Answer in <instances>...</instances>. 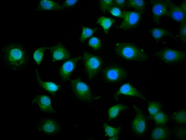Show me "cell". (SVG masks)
I'll use <instances>...</instances> for the list:
<instances>
[{
    "mask_svg": "<svg viewBox=\"0 0 186 140\" xmlns=\"http://www.w3.org/2000/svg\"><path fill=\"white\" fill-rule=\"evenodd\" d=\"M0 54L4 65L11 71H22L29 64V54L21 44L10 42L4 45L1 50Z\"/></svg>",
    "mask_w": 186,
    "mask_h": 140,
    "instance_id": "obj_1",
    "label": "cell"
},
{
    "mask_svg": "<svg viewBox=\"0 0 186 140\" xmlns=\"http://www.w3.org/2000/svg\"><path fill=\"white\" fill-rule=\"evenodd\" d=\"M115 51L118 56L130 60L143 62L148 59L145 53L136 46L130 43L117 44L115 47Z\"/></svg>",
    "mask_w": 186,
    "mask_h": 140,
    "instance_id": "obj_2",
    "label": "cell"
},
{
    "mask_svg": "<svg viewBox=\"0 0 186 140\" xmlns=\"http://www.w3.org/2000/svg\"><path fill=\"white\" fill-rule=\"evenodd\" d=\"M36 127L39 133L49 136L58 135L61 133L62 130L60 123L54 118L50 117L40 118Z\"/></svg>",
    "mask_w": 186,
    "mask_h": 140,
    "instance_id": "obj_3",
    "label": "cell"
},
{
    "mask_svg": "<svg viewBox=\"0 0 186 140\" xmlns=\"http://www.w3.org/2000/svg\"><path fill=\"white\" fill-rule=\"evenodd\" d=\"M72 92L75 97L82 102H90L92 101L93 96L89 86L77 78L71 81Z\"/></svg>",
    "mask_w": 186,
    "mask_h": 140,
    "instance_id": "obj_4",
    "label": "cell"
},
{
    "mask_svg": "<svg viewBox=\"0 0 186 140\" xmlns=\"http://www.w3.org/2000/svg\"><path fill=\"white\" fill-rule=\"evenodd\" d=\"M83 64L88 78L90 79L95 77L99 72L102 61L98 56L88 52L82 56Z\"/></svg>",
    "mask_w": 186,
    "mask_h": 140,
    "instance_id": "obj_5",
    "label": "cell"
},
{
    "mask_svg": "<svg viewBox=\"0 0 186 140\" xmlns=\"http://www.w3.org/2000/svg\"><path fill=\"white\" fill-rule=\"evenodd\" d=\"M156 55L161 61L168 63L179 62L186 58L185 52L169 48L161 50Z\"/></svg>",
    "mask_w": 186,
    "mask_h": 140,
    "instance_id": "obj_6",
    "label": "cell"
},
{
    "mask_svg": "<svg viewBox=\"0 0 186 140\" xmlns=\"http://www.w3.org/2000/svg\"><path fill=\"white\" fill-rule=\"evenodd\" d=\"M127 75L125 70L118 66L108 67L103 71L104 80L108 83H117L121 81L126 78Z\"/></svg>",
    "mask_w": 186,
    "mask_h": 140,
    "instance_id": "obj_7",
    "label": "cell"
},
{
    "mask_svg": "<svg viewBox=\"0 0 186 140\" xmlns=\"http://www.w3.org/2000/svg\"><path fill=\"white\" fill-rule=\"evenodd\" d=\"M31 104L37 106L43 113L49 114L57 113L53 107L50 98L47 95L43 94L35 95L31 100Z\"/></svg>",
    "mask_w": 186,
    "mask_h": 140,
    "instance_id": "obj_8",
    "label": "cell"
},
{
    "mask_svg": "<svg viewBox=\"0 0 186 140\" xmlns=\"http://www.w3.org/2000/svg\"><path fill=\"white\" fill-rule=\"evenodd\" d=\"M153 20L155 23H159L161 18L167 15L169 7L173 3L170 1H152Z\"/></svg>",
    "mask_w": 186,
    "mask_h": 140,
    "instance_id": "obj_9",
    "label": "cell"
},
{
    "mask_svg": "<svg viewBox=\"0 0 186 140\" xmlns=\"http://www.w3.org/2000/svg\"><path fill=\"white\" fill-rule=\"evenodd\" d=\"M122 12L123 21L118 28L123 30H128L135 27L140 20V13L127 11Z\"/></svg>",
    "mask_w": 186,
    "mask_h": 140,
    "instance_id": "obj_10",
    "label": "cell"
},
{
    "mask_svg": "<svg viewBox=\"0 0 186 140\" xmlns=\"http://www.w3.org/2000/svg\"><path fill=\"white\" fill-rule=\"evenodd\" d=\"M136 114L132 125L133 131L138 135L143 133L146 128V121L143 113L139 108L134 106Z\"/></svg>",
    "mask_w": 186,
    "mask_h": 140,
    "instance_id": "obj_11",
    "label": "cell"
},
{
    "mask_svg": "<svg viewBox=\"0 0 186 140\" xmlns=\"http://www.w3.org/2000/svg\"><path fill=\"white\" fill-rule=\"evenodd\" d=\"M81 58L80 56L72 58L64 63L59 70V76L62 80L66 82L69 80L77 62Z\"/></svg>",
    "mask_w": 186,
    "mask_h": 140,
    "instance_id": "obj_12",
    "label": "cell"
},
{
    "mask_svg": "<svg viewBox=\"0 0 186 140\" xmlns=\"http://www.w3.org/2000/svg\"><path fill=\"white\" fill-rule=\"evenodd\" d=\"M47 48L51 53L53 62L64 60L70 56L69 52L61 44H57Z\"/></svg>",
    "mask_w": 186,
    "mask_h": 140,
    "instance_id": "obj_13",
    "label": "cell"
},
{
    "mask_svg": "<svg viewBox=\"0 0 186 140\" xmlns=\"http://www.w3.org/2000/svg\"><path fill=\"white\" fill-rule=\"evenodd\" d=\"M135 96L144 100H147L146 98L138 90L132 85L128 83L122 85L115 93L114 98H117L120 95Z\"/></svg>",
    "mask_w": 186,
    "mask_h": 140,
    "instance_id": "obj_14",
    "label": "cell"
},
{
    "mask_svg": "<svg viewBox=\"0 0 186 140\" xmlns=\"http://www.w3.org/2000/svg\"><path fill=\"white\" fill-rule=\"evenodd\" d=\"M174 20L182 23L185 21V13H184L179 6L173 3L168 9L167 15Z\"/></svg>",
    "mask_w": 186,
    "mask_h": 140,
    "instance_id": "obj_15",
    "label": "cell"
},
{
    "mask_svg": "<svg viewBox=\"0 0 186 140\" xmlns=\"http://www.w3.org/2000/svg\"><path fill=\"white\" fill-rule=\"evenodd\" d=\"M63 10L62 6L56 2L50 0H41L39 2L36 11H59Z\"/></svg>",
    "mask_w": 186,
    "mask_h": 140,
    "instance_id": "obj_16",
    "label": "cell"
},
{
    "mask_svg": "<svg viewBox=\"0 0 186 140\" xmlns=\"http://www.w3.org/2000/svg\"><path fill=\"white\" fill-rule=\"evenodd\" d=\"M36 82L38 86L41 88L48 92L54 93L58 90L59 87L54 82L44 81L40 77L38 70H35Z\"/></svg>",
    "mask_w": 186,
    "mask_h": 140,
    "instance_id": "obj_17",
    "label": "cell"
},
{
    "mask_svg": "<svg viewBox=\"0 0 186 140\" xmlns=\"http://www.w3.org/2000/svg\"><path fill=\"white\" fill-rule=\"evenodd\" d=\"M115 22L112 19L104 16H101L98 18L96 23L99 24L102 27L104 32L106 33H108L109 29Z\"/></svg>",
    "mask_w": 186,
    "mask_h": 140,
    "instance_id": "obj_18",
    "label": "cell"
},
{
    "mask_svg": "<svg viewBox=\"0 0 186 140\" xmlns=\"http://www.w3.org/2000/svg\"><path fill=\"white\" fill-rule=\"evenodd\" d=\"M150 32L153 37L157 39H160L166 36H171L172 34L170 31L161 28H152Z\"/></svg>",
    "mask_w": 186,
    "mask_h": 140,
    "instance_id": "obj_19",
    "label": "cell"
},
{
    "mask_svg": "<svg viewBox=\"0 0 186 140\" xmlns=\"http://www.w3.org/2000/svg\"><path fill=\"white\" fill-rule=\"evenodd\" d=\"M167 136V130L163 127H158L153 130L151 136L152 139H165Z\"/></svg>",
    "mask_w": 186,
    "mask_h": 140,
    "instance_id": "obj_20",
    "label": "cell"
},
{
    "mask_svg": "<svg viewBox=\"0 0 186 140\" xmlns=\"http://www.w3.org/2000/svg\"><path fill=\"white\" fill-rule=\"evenodd\" d=\"M127 107L122 104H118L110 107L108 110V118L112 119L116 118L120 112L126 109Z\"/></svg>",
    "mask_w": 186,
    "mask_h": 140,
    "instance_id": "obj_21",
    "label": "cell"
},
{
    "mask_svg": "<svg viewBox=\"0 0 186 140\" xmlns=\"http://www.w3.org/2000/svg\"><path fill=\"white\" fill-rule=\"evenodd\" d=\"M103 127L106 135L110 137V139H116V137L120 132L119 128L112 127L106 123L103 124Z\"/></svg>",
    "mask_w": 186,
    "mask_h": 140,
    "instance_id": "obj_22",
    "label": "cell"
},
{
    "mask_svg": "<svg viewBox=\"0 0 186 140\" xmlns=\"http://www.w3.org/2000/svg\"><path fill=\"white\" fill-rule=\"evenodd\" d=\"M126 5L137 11H142L145 8V2L142 0H130L127 1Z\"/></svg>",
    "mask_w": 186,
    "mask_h": 140,
    "instance_id": "obj_23",
    "label": "cell"
},
{
    "mask_svg": "<svg viewBox=\"0 0 186 140\" xmlns=\"http://www.w3.org/2000/svg\"><path fill=\"white\" fill-rule=\"evenodd\" d=\"M46 49V48L45 47H42L38 48L34 52L33 57L37 64L39 65L41 64Z\"/></svg>",
    "mask_w": 186,
    "mask_h": 140,
    "instance_id": "obj_24",
    "label": "cell"
},
{
    "mask_svg": "<svg viewBox=\"0 0 186 140\" xmlns=\"http://www.w3.org/2000/svg\"><path fill=\"white\" fill-rule=\"evenodd\" d=\"M95 29L86 27H83L81 35L79 38L81 42H84L87 38L91 36L94 33Z\"/></svg>",
    "mask_w": 186,
    "mask_h": 140,
    "instance_id": "obj_25",
    "label": "cell"
},
{
    "mask_svg": "<svg viewBox=\"0 0 186 140\" xmlns=\"http://www.w3.org/2000/svg\"><path fill=\"white\" fill-rule=\"evenodd\" d=\"M161 106V104L159 102L155 101L150 102L148 106L149 113L151 115H154L159 111Z\"/></svg>",
    "mask_w": 186,
    "mask_h": 140,
    "instance_id": "obj_26",
    "label": "cell"
},
{
    "mask_svg": "<svg viewBox=\"0 0 186 140\" xmlns=\"http://www.w3.org/2000/svg\"><path fill=\"white\" fill-rule=\"evenodd\" d=\"M154 116L155 121L158 124H163L165 123L167 121V115L162 112L159 111Z\"/></svg>",
    "mask_w": 186,
    "mask_h": 140,
    "instance_id": "obj_27",
    "label": "cell"
},
{
    "mask_svg": "<svg viewBox=\"0 0 186 140\" xmlns=\"http://www.w3.org/2000/svg\"><path fill=\"white\" fill-rule=\"evenodd\" d=\"M185 111L184 110L178 111L173 115V117L175 121L180 124H184L185 123Z\"/></svg>",
    "mask_w": 186,
    "mask_h": 140,
    "instance_id": "obj_28",
    "label": "cell"
},
{
    "mask_svg": "<svg viewBox=\"0 0 186 140\" xmlns=\"http://www.w3.org/2000/svg\"><path fill=\"white\" fill-rule=\"evenodd\" d=\"M88 45L94 49L98 50L100 48L101 43L98 38L96 37H93L89 40Z\"/></svg>",
    "mask_w": 186,
    "mask_h": 140,
    "instance_id": "obj_29",
    "label": "cell"
},
{
    "mask_svg": "<svg viewBox=\"0 0 186 140\" xmlns=\"http://www.w3.org/2000/svg\"><path fill=\"white\" fill-rule=\"evenodd\" d=\"M106 11H108L112 15L122 18V12L118 7L114 6L108 7Z\"/></svg>",
    "mask_w": 186,
    "mask_h": 140,
    "instance_id": "obj_30",
    "label": "cell"
},
{
    "mask_svg": "<svg viewBox=\"0 0 186 140\" xmlns=\"http://www.w3.org/2000/svg\"><path fill=\"white\" fill-rule=\"evenodd\" d=\"M113 5V1L112 0H103L99 2V7L100 10L105 12L107 8L109 6Z\"/></svg>",
    "mask_w": 186,
    "mask_h": 140,
    "instance_id": "obj_31",
    "label": "cell"
},
{
    "mask_svg": "<svg viewBox=\"0 0 186 140\" xmlns=\"http://www.w3.org/2000/svg\"><path fill=\"white\" fill-rule=\"evenodd\" d=\"M179 37L180 39L185 43L186 42V24L185 21L182 23L180 25L179 30Z\"/></svg>",
    "mask_w": 186,
    "mask_h": 140,
    "instance_id": "obj_32",
    "label": "cell"
},
{
    "mask_svg": "<svg viewBox=\"0 0 186 140\" xmlns=\"http://www.w3.org/2000/svg\"><path fill=\"white\" fill-rule=\"evenodd\" d=\"M77 0H67L65 1L63 4L62 7L63 8H68L74 6Z\"/></svg>",
    "mask_w": 186,
    "mask_h": 140,
    "instance_id": "obj_33",
    "label": "cell"
},
{
    "mask_svg": "<svg viewBox=\"0 0 186 140\" xmlns=\"http://www.w3.org/2000/svg\"><path fill=\"white\" fill-rule=\"evenodd\" d=\"M125 2L124 0H115L113 1V5L121 8L123 7L125 5Z\"/></svg>",
    "mask_w": 186,
    "mask_h": 140,
    "instance_id": "obj_34",
    "label": "cell"
},
{
    "mask_svg": "<svg viewBox=\"0 0 186 140\" xmlns=\"http://www.w3.org/2000/svg\"><path fill=\"white\" fill-rule=\"evenodd\" d=\"M183 11L185 13L186 12V5H185V1H183L179 6Z\"/></svg>",
    "mask_w": 186,
    "mask_h": 140,
    "instance_id": "obj_35",
    "label": "cell"
}]
</instances>
